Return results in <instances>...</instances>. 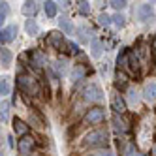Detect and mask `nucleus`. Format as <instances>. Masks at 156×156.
<instances>
[{"label": "nucleus", "instance_id": "obj_1", "mask_svg": "<svg viewBox=\"0 0 156 156\" xmlns=\"http://www.w3.org/2000/svg\"><path fill=\"white\" fill-rule=\"evenodd\" d=\"M17 87H19V90H23L25 94H32V96L40 94V85L36 81V77H32L30 73H21L17 77Z\"/></svg>", "mask_w": 156, "mask_h": 156}, {"label": "nucleus", "instance_id": "obj_2", "mask_svg": "<svg viewBox=\"0 0 156 156\" xmlns=\"http://www.w3.org/2000/svg\"><path fill=\"white\" fill-rule=\"evenodd\" d=\"M85 147H104L107 143V132L104 128H98V130H92L85 136Z\"/></svg>", "mask_w": 156, "mask_h": 156}, {"label": "nucleus", "instance_id": "obj_3", "mask_svg": "<svg viewBox=\"0 0 156 156\" xmlns=\"http://www.w3.org/2000/svg\"><path fill=\"white\" fill-rule=\"evenodd\" d=\"M104 119H105V113L102 107H90L83 117V122L85 124H100V122H104Z\"/></svg>", "mask_w": 156, "mask_h": 156}, {"label": "nucleus", "instance_id": "obj_4", "mask_svg": "<svg viewBox=\"0 0 156 156\" xmlns=\"http://www.w3.org/2000/svg\"><path fill=\"white\" fill-rule=\"evenodd\" d=\"M34 147H36V139L32 137V136H23V137L19 139V143H17V149H19L21 156H28V154H32Z\"/></svg>", "mask_w": 156, "mask_h": 156}, {"label": "nucleus", "instance_id": "obj_5", "mask_svg": "<svg viewBox=\"0 0 156 156\" xmlns=\"http://www.w3.org/2000/svg\"><path fill=\"white\" fill-rule=\"evenodd\" d=\"M49 43H51L55 49L64 51L66 47H68V43H70V41H66V40H64L62 32H49Z\"/></svg>", "mask_w": 156, "mask_h": 156}, {"label": "nucleus", "instance_id": "obj_6", "mask_svg": "<svg viewBox=\"0 0 156 156\" xmlns=\"http://www.w3.org/2000/svg\"><path fill=\"white\" fill-rule=\"evenodd\" d=\"M111 107H113L115 115H122L126 111V102L119 92H113V96H111Z\"/></svg>", "mask_w": 156, "mask_h": 156}, {"label": "nucleus", "instance_id": "obj_7", "mask_svg": "<svg viewBox=\"0 0 156 156\" xmlns=\"http://www.w3.org/2000/svg\"><path fill=\"white\" fill-rule=\"evenodd\" d=\"M17 36V25H9L6 28H0V43H9Z\"/></svg>", "mask_w": 156, "mask_h": 156}, {"label": "nucleus", "instance_id": "obj_8", "mask_svg": "<svg viewBox=\"0 0 156 156\" xmlns=\"http://www.w3.org/2000/svg\"><path fill=\"white\" fill-rule=\"evenodd\" d=\"M28 64H32V68H36V70H41L43 66L47 64V58H45V55H43L41 51H32Z\"/></svg>", "mask_w": 156, "mask_h": 156}, {"label": "nucleus", "instance_id": "obj_9", "mask_svg": "<svg viewBox=\"0 0 156 156\" xmlns=\"http://www.w3.org/2000/svg\"><path fill=\"white\" fill-rule=\"evenodd\" d=\"M143 98L147 100L149 104L156 102V81H151V83L145 85V88H143Z\"/></svg>", "mask_w": 156, "mask_h": 156}, {"label": "nucleus", "instance_id": "obj_10", "mask_svg": "<svg viewBox=\"0 0 156 156\" xmlns=\"http://www.w3.org/2000/svg\"><path fill=\"white\" fill-rule=\"evenodd\" d=\"M85 98L90 100V102H98V100H102V90H100L98 85H90L85 88Z\"/></svg>", "mask_w": 156, "mask_h": 156}, {"label": "nucleus", "instance_id": "obj_11", "mask_svg": "<svg viewBox=\"0 0 156 156\" xmlns=\"http://www.w3.org/2000/svg\"><path fill=\"white\" fill-rule=\"evenodd\" d=\"M13 132L17 133V136H21V137H23V136H28V130H30V126L27 124V122L25 120H21V119H13Z\"/></svg>", "mask_w": 156, "mask_h": 156}, {"label": "nucleus", "instance_id": "obj_12", "mask_svg": "<svg viewBox=\"0 0 156 156\" xmlns=\"http://www.w3.org/2000/svg\"><path fill=\"white\" fill-rule=\"evenodd\" d=\"M152 13H154V9H152V4H141L139 8H137V17L141 19V21H147V19H151L152 17Z\"/></svg>", "mask_w": 156, "mask_h": 156}, {"label": "nucleus", "instance_id": "obj_13", "mask_svg": "<svg viewBox=\"0 0 156 156\" xmlns=\"http://www.w3.org/2000/svg\"><path fill=\"white\" fill-rule=\"evenodd\" d=\"M113 126H115V130H117L119 133H126V132H128V122L122 119L120 115H115V117H113Z\"/></svg>", "mask_w": 156, "mask_h": 156}, {"label": "nucleus", "instance_id": "obj_14", "mask_svg": "<svg viewBox=\"0 0 156 156\" xmlns=\"http://www.w3.org/2000/svg\"><path fill=\"white\" fill-rule=\"evenodd\" d=\"M12 60H13V55H12V51H9V49H6V47H0V64H2L4 68H8V66L12 64Z\"/></svg>", "mask_w": 156, "mask_h": 156}, {"label": "nucleus", "instance_id": "obj_15", "mask_svg": "<svg viewBox=\"0 0 156 156\" xmlns=\"http://www.w3.org/2000/svg\"><path fill=\"white\" fill-rule=\"evenodd\" d=\"M43 12H45V15L47 17H55L57 15V12H58V6H57V2H53V0H47V2H43Z\"/></svg>", "mask_w": 156, "mask_h": 156}, {"label": "nucleus", "instance_id": "obj_16", "mask_svg": "<svg viewBox=\"0 0 156 156\" xmlns=\"http://www.w3.org/2000/svg\"><path fill=\"white\" fill-rule=\"evenodd\" d=\"M58 27H60V30L64 32V34H72L73 32V25H72V21L68 17H60L58 19Z\"/></svg>", "mask_w": 156, "mask_h": 156}, {"label": "nucleus", "instance_id": "obj_17", "mask_svg": "<svg viewBox=\"0 0 156 156\" xmlns=\"http://www.w3.org/2000/svg\"><path fill=\"white\" fill-rule=\"evenodd\" d=\"M9 107H12V104H9L8 100L0 102V122H6L8 120V117H9Z\"/></svg>", "mask_w": 156, "mask_h": 156}, {"label": "nucleus", "instance_id": "obj_18", "mask_svg": "<svg viewBox=\"0 0 156 156\" xmlns=\"http://www.w3.org/2000/svg\"><path fill=\"white\" fill-rule=\"evenodd\" d=\"M23 13H25L28 19H32V15L36 13V2H25V4H23Z\"/></svg>", "mask_w": 156, "mask_h": 156}, {"label": "nucleus", "instance_id": "obj_19", "mask_svg": "<svg viewBox=\"0 0 156 156\" xmlns=\"http://www.w3.org/2000/svg\"><path fill=\"white\" fill-rule=\"evenodd\" d=\"M25 28L30 36H36L38 34V25H36V21L34 19H27V23H25Z\"/></svg>", "mask_w": 156, "mask_h": 156}, {"label": "nucleus", "instance_id": "obj_20", "mask_svg": "<svg viewBox=\"0 0 156 156\" xmlns=\"http://www.w3.org/2000/svg\"><path fill=\"white\" fill-rule=\"evenodd\" d=\"M90 55H92V57L94 58H98L100 57V55H102V45H100V41L98 40H90Z\"/></svg>", "mask_w": 156, "mask_h": 156}, {"label": "nucleus", "instance_id": "obj_21", "mask_svg": "<svg viewBox=\"0 0 156 156\" xmlns=\"http://www.w3.org/2000/svg\"><path fill=\"white\" fill-rule=\"evenodd\" d=\"M9 94V81L8 77H0V96Z\"/></svg>", "mask_w": 156, "mask_h": 156}, {"label": "nucleus", "instance_id": "obj_22", "mask_svg": "<svg viewBox=\"0 0 156 156\" xmlns=\"http://www.w3.org/2000/svg\"><path fill=\"white\" fill-rule=\"evenodd\" d=\"M111 23H115L117 27H124L126 25V17L122 15V13H117V15L111 17Z\"/></svg>", "mask_w": 156, "mask_h": 156}, {"label": "nucleus", "instance_id": "obj_23", "mask_svg": "<svg viewBox=\"0 0 156 156\" xmlns=\"http://www.w3.org/2000/svg\"><path fill=\"white\" fill-rule=\"evenodd\" d=\"M83 75H85V70L81 68V66H75V68H73V72H72V77H73V81H79Z\"/></svg>", "mask_w": 156, "mask_h": 156}, {"label": "nucleus", "instance_id": "obj_24", "mask_svg": "<svg viewBox=\"0 0 156 156\" xmlns=\"http://www.w3.org/2000/svg\"><path fill=\"white\" fill-rule=\"evenodd\" d=\"M111 6H113L115 9H117V12H120V9H124L126 6H128V2H126V0H113V2H109Z\"/></svg>", "mask_w": 156, "mask_h": 156}, {"label": "nucleus", "instance_id": "obj_25", "mask_svg": "<svg viewBox=\"0 0 156 156\" xmlns=\"http://www.w3.org/2000/svg\"><path fill=\"white\" fill-rule=\"evenodd\" d=\"M79 13L81 15H90V4L88 2H79Z\"/></svg>", "mask_w": 156, "mask_h": 156}, {"label": "nucleus", "instance_id": "obj_26", "mask_svg": "<svg viewBox=\"0 0 156 156\" xmlns=\"http://www.w3.org/2000/svg\"><path fill=\"white\" fill-rule=\"evenodd\" d=\"M77 32H79L81 41H90V38L87 36V34H88V28H87V27H79V28H77Z\"/></svg>", "mask_w": 156, "mask_h": 156}, {"label": "nucleus", "instance_id": "obj_27", "mask_svg": "<svg viewBox=\"0 0 156 156\" xmlns=\"http://www.w3.org/2000/svg\"><path fill=\"white\" fill-rule=\"evenodd\" d=\"M128 102L130 104H137V90L136 88H128Z\"/></svg>", "mask_w": 156, "mask_h": 156}, {"label": "nucleus", "instance_id": "obj_28", "mask_svg": "<svg viewBox=\"0 0 156 156\" xmlns=\"http://www.w3.org/2000/svg\"><path fill=\"white\" fill-rule=\"evenodd\" d=\"M55 68H57V72H58V73H60V75H62V73H64V72H66V62H64V60H60V58H58V60H57V66H55Z\"/></svg>", "mask_w": 156, "mask_h": 156}, {"label": "nucleus", "instance_id": "obj_29", "mask_svg": "<svg viewBox=\"0 0 156 156\" xmlns=\"http://www.w3.org/2000/svg\"><path fill=\"white\" fill-rule=\"evenodd\" d=\"M100 25H104V27L111 25V17H109V15H105V13H102V15H100Z\"/></svg>", "mask_w": 156, "mask_h": 156}, {"label": "nucleus", "instance_id": "obj_30", "mask_svg": "<svg viewBox=\"0 0 156 156\" xmlns=\"http://www.w3.org/2000/svg\"><path fill=\"white\" fill-rule=\"evenodd\" d=\"M126 81H128V77L122 73V72H119V73H117V85H124Z\"/></svg>", "mask_w": 156, "mask_h": 156}, {"label": "nucleus", "instance_id": "obj_31", "mask_svg": "<svg viewBox=\"0 0 156 156\" xmlns=\"http://www.w3.org/2000/svg\"><path fill=\"white\" fill-rule=\"evenodd\" d=\"M4 23H6V15L0 13V27H4Z\"/></svg>", "mask_w": 156, "mask_h": 156}, {"label": "nucleus", "instance_id": "obj_32", "mask_svg": "<svg viewBox=\"0 0 156 156\" xmlns=\"http://www.w3.org/2000/svg\"><path fill=\"white\" fill-rule=\"evenodd\" d=\"M100 156H111L109 152H100Z\"/></svg>", "mask_w": 156, "mask_h": 156}, {"label": "nucleus", "instance_id": "obj_33", "mask_svg": "<svg viewBox=\"0 0 156 156\" xmlns=\"http://www.w3.org/2000/svg\"><path fill=\"white\" fill-rule=\"evenodd\" d=\"M28 156H41V154H38V152H32V154H28Z\"/></svg>", "mask_w": 156, "mask_h": 156}]
</instances>
